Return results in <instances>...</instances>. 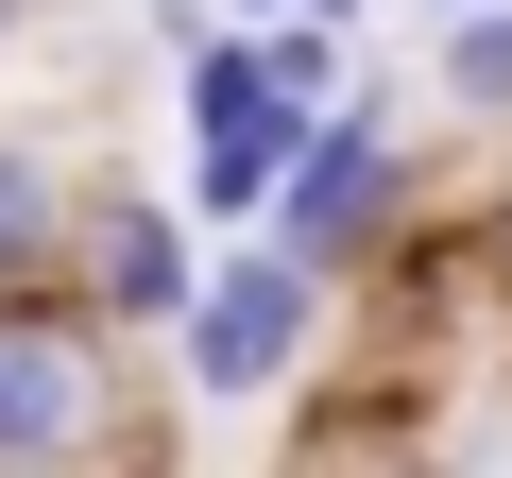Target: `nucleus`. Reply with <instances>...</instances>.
Returning a JSON list of instances; mask_svg holds the SVG:
<instances>
[{"mask_svg": "<svg viewBox=\"0 0 512 478\" xmlns=\"http://www.w3.org/2000/svg\"><path fill=\"white\" fill-rule=\"evenodd\" d=\"M18 18H35V0H0V52H18Z\"/></svg>", "mask_w": 512, "mask_h": 478, "instance_id": "obj_12", "label": "nucleus"}, {"mask_svg": "<svg viewBox=\"0 0 512 478\" xmlns=\"http://www.w3.org/2000/svg\"><path fill=\"white\" fill-rule=\"evenodd\" d=\"M291 478H427V461H393V444L342 410V427H308V444H291Z\"/></svg>", "mask_w": 512, "mask_h": 478, "instance_id": "obj_8", "label": "nucleus"}, {"mask_svg": "<svg viewBox=\"0 0 512 478\" xmlns=\"http://www.w3.org/2000/svg\"><path fill=\"white\" fill-rule=\"evenodd\" d=\"M410 239H427V154H410V120H393V103H342V120L308 137L291 205H274V257H291V274H325V291H376Z\"/></svg>", "mask_w": 512, "mask_h": 478, "instance_id": "obj_1", "label": "nucleus"}, {"mask_svg": "<svg viewBox=\"0 0 512 478\" xmlns=\"http://www.w3.org/2000/svg\"><path fill=\"white\" fill-rule=\"evenodd\" d=\"M410 18H427V35H461V18H495V0H410Z\"/></svg>", "mask_w": 512, "mask_h": 478, "instance_id": "obj_10", "label": "nucleus"}, {"mask_svg": "<svg viewBox=\"0 0 512 478\" xmlns=\"http://www.w3.org/2000/svg\"><path fill=\"white\" fill-rule=\"evenodd\" d=\"M103 478H171V444H120V461H103Z\"/></svg>", "mask_w": 512, "mask_h": 478, "instance_id": "obj_11", "label": "nucleus"}, {"mask_svg": "<svg viewBox=\"0 0 512 478\" xmlns=\"http://www.w3.org/2000/svg\"><path fill=\"white\" fill-rule=\"evenodd\" d=\"M69 257H86V171H69L52 137L0 120V308H52Z\"/></svg>", "mask_w": 512, "mask_h": 478, "instance_id": "obj_5", "label": "nucleus"}, {"mask_svg": "<svg viewBox=\"0 0 512 478\" xmlns=\"http://www.w3.org/2000/svg\"><path fill=\"white\" fill-rule=\"evenodd\" d=\"M205 274H222V239H205L188 205H154V188H103V205H86L69 291H86V325H103V342H188Z\"/></svg>", "mask_w": 512, "mask_h": 478, "instance_id": "obj_4", "label": "nucleus"}, {"mask_svg": "<svg viewBox=\"0 0 512 478\" xmlns=\"http://www.w3.org/2000/svg\"><path fill=\"white\" fill-rule=\"evenodd\" d=\"M478 274H495V308H512V171H495V205H478Z\"/></svg>", "mask_w": 512, "mask_h": 478, "instance_id": "obj_9", "label": "nucleus"}, {"mask_svg": "<svg viewBox=\"0 0 512 478\" xmlns=\"http://www.w3.org/2000/svg\"><path fill=\"white\" fill-rule=\"evenodd\" d=\"M427 69H444V103H461L478 137H512V0L461 18V35H427Z\"/></svg>", "mask_w": 512, "mask_h": 478, "instance_id": "obj_6", "label": "nucleus"}, {"mask_svg": "<svg viewBox=\"0 0 512 478\" xmlns=\"http://www.w3.org/2000/svg\"><path fill=\"white\" fill-rule=\"evenodd\" d=\"M256 52H274V86H291L308 120H342V103H359V35H325V18H291V35H256Z\"/></svg>", "mask_w": 512, "mask_h": 478, "instance_id": "obj_7", "label": "nucleus"}, {"mask_svg": "<svg viewBox=\"0 0 512 478\" xmlns=\"http://www.w3.org/2000/svg\"><path fill=\"white\" fill-rule=\"evenodd\" d=\"M137 376H120V342L86 325V291H52V308H0V478H103L137 427Z\"/></svg>", "mask_w": 512, "mask_h": 478, "instance_id": "obj_2", "label": "nucleus"}, {"mask_svg": "<svg viewBox=\"0 0 512 478\" xmlns=\"http://www.w3.org/2000/svg\"><path fill=\"white\" fill-rule=\"evenodd\" d=\"M325 274H291L274 239H239V257L205 274V308H188V342H171V393L188 410H291L308 393V359H325Z\"/></svg>", "mask_w": 512, "mask_h": 478, "instance_id": "obj_3", "label": "nucleus"}]
</instances>
